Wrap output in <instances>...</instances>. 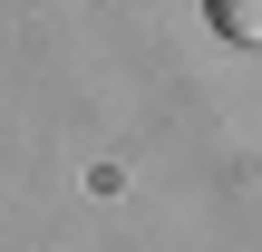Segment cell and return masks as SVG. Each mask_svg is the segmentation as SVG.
Segmentation results:
<instances>
[{
    "label": "cell",
    "mask_w": 262,
    "mask_h": 252,
    "mask_svg": "<svg viewBox=\"0 0 262 252\" xmlns=\"http://www.w3.org/2000/svg\"><path fill=\"white\" fill-rule=\"evenodd\" d=\"M204 19H214L233 49H262V0H204Z\"/></svg>",
    "instance_id": "6da1fadb"
}]
</instances>
